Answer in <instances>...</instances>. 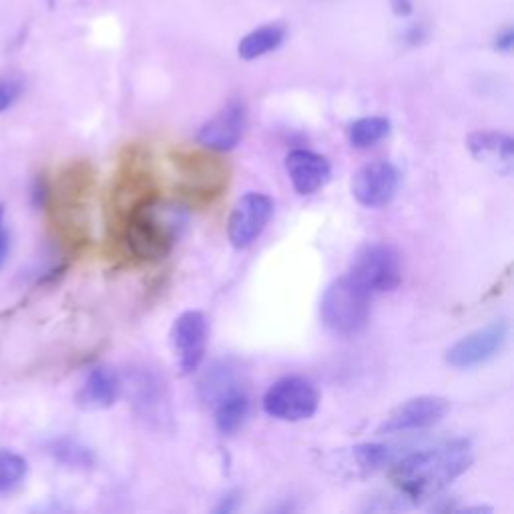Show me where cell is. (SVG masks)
I'll list each match as a JSON object with an SVG mask.
<instances>
[{"label":"cell","mask_w":514,"mask_h":514,"mask_svg":"<svg viewBox=\"0 0 514 514\" xmlns=\"http://www.w3.org/2000/svg\"><path fill=\"white\" fill-rule=\"evenodd\" d=\"M133 404L135 410L147 418V420H161L163 416V406H165V396H163V386L147 372L139 374L133 380Z\"/></svg>","instance_id":"ac0fdd59"},{"label":"cell","mask_w":514,"mask_h":514,"mask_svg":"<svg viewBox=\"0 0 514 514\" xmlns=\"http://www.w3.org/2000/svg\"><path fill=\"white\" fill-rule=\"evenodd\" d=\"M286 41H288V27L284 23H268L253 29L239 41L237 55L243 61H255L270 53H276L278 49L284 47Z\"/></svg>","instance_id":"9a60e30c"},{"label":"cell","mask_w":514,"mask_h":514,"mask_svg":"<svg viewBox=\"0 0 514 514\" xmlns=\"http://www.w3.org/2000/svg\"><path fill=\"white\" fill-rule=\"evenodd\" d=\"M121 390L123 382L119 374L109 366H97L85 378L77 394V404L83 410H107L119 400Z\"/></svg>","instance_id":"5bb4252c"},{"label":"cell","mask_w":514,"mask_h":514,"mask_svg":"<svg viewBox=\"0 0 514 514\" xmlns=\"http://www.w3.org/2000/svg\"><path fill=\"white\" fill-rule=\"evenodd\" d=\"M472 157L498 175H510L514 167V141L502 131H474L466 139Z\"/></svg>","instance_id":"7c38bea8"},{"label":"cell","mask_w":514,"mask_h":514,"mask_svg":"<svg viewBox=\"0 0 514 514\" xmlns=\"http://www.w3.org/2000/svg\"><path fill=\"white\" fill-rule=\"evenodd\" d=\"M262 404L266 414L272 418L284 422H302L318 412L320 392L310 380L288 376L270 386Z\"/></svg>","instance_id":"5b68a950"},{"label":"cell","mask_w":514,"mask_h":514,"mask_svg":"<svg viewBox=\"0 0 514 514\" xmlns=\"http://www.w3.org/2000/svg\"><path fill=\"white\" fill-rule=\"evenodd\" d=\"M47 201H49V185L43 177H37L31 185V203L37 209H41V207L47 205Z\"/></svg>","instance_id":"484cf974"},{"label":"cell","mask_w":514,"mask_h":514,"mask_svg":"<svg viewBox=\"0 0 514 514\" xmlns=\"http://www.w3.org/2000/svg\"><path fill=\"white\" fill-rule=\"evenodd\" d=\"M237 386H243L237 368H233L229 362H219L199 382V398L207 406H213L221 396H225Z\"/></svg>","instance_id":"e0dca14e"},{"label":"cell","mask_w":514,"mask_h":514,"mask_svg":"<svg viewBox=\"0 0 514 514\" xmlns=\"http://www.w3.org/2000/svg\"><path fill=\"white\" fill-rule=\"evenodd\" d=\"M472 462V444L470 440L460 438L404 456L392 466L390 480L400 496L420 502L450 486L472 466Z\"/></svg>","instance_id":"6da1fadb"},{"label":"cell","mask_w":514,"mask_h":514,"mask_svg":"<svg viewBox=\"0 0 514 514\" xmlns=\"http://www.w3.org/2000/svg\"><path fill=\"white\" fill-rule=\"evenodd\" d=\"M27 460L7 448H0V492L17 488L27 476Z\"/></svg>","instance_id":"7402d4cb"},{"label":"cell","mask_w":514,"mask_h":514,"mask_svg":"<svg viewBox=\"0 0 514 514\" xmlns=\"http://www.w3.org/2000/svg\"><path fill=\"white\" fill-rule=\"evenodd\" d=\"M237 506H239V494H237V492H229V494L223 496L221 502L215 506V512H217V514H227V512H233Z\"/></svg>","instance_id":"f1b7e54d"},{"label":"cell","mask_w":514,"mask_h":514,"mask_svg":"<svg viewBox=\"0 0 514 514\" xmlns=\"http://www.w3.org/2000/svg\"><path fill=\"white\" fill-rule=\"evenodd\" d=\"M348 276L370 296L392 292L402 284L400 253L390 243H368L354 255Z\"/></svg>","instance_id":"277c9868"},{"label":"cell","mask_w":514,"mask_h":514,"mask_svg":"<svg viewBox=\"0 0 514 514\" xmlns=\"http://www.w3.org/2000/svg\"><path fill=\"white\" fill-rule=\"evenodd\" d=\"M494 47H496V51H500V53H510L512 47H514V31H512L510 27H506L504 31H500L498 37H496Z\"/></svg>","instance_id":"4316f807"},{"label":"cell","mask_w":514,"mask_h":514,"mask_svg":"<svg viewBox=\"0 0 514 514\" xmlns=\"http://www.w3.org/2000/svg\"><path fill=\"white\" fill-rule=\"evenodd\" d=\"M274 215V201L264 193H247L231 209L227 235L235 249H245L257 241Z\"/></svg>","instance_id":"52a82bcc"},{"label":"cell","mask_w":514,"mask_h":514,"mask_svg":"<svg viewBox=\"0 0 514 514\" xmlns=\"http://www.w3.org/2000/svg\"><path fill=\"white\" fill-rule=\"evenodd\" d=\"M247 129V109L241 99H231L197 133V143L211 151H231L239 145Z\"/></svg>","instance_id":"8fae6325"},{"label":"cell","mask_w":514,"mask_h":514,"mask_svg":"<svg viewBox=\"0 0 514 514\" xmlns=\"http://www.w3.org/2000/svg\"><path fill=\"white\" fill-rule=\"evenodd\" d=\"M183 177L191 191L195 189L217 191L223 185V181H227L221 167L217 165V159H207V157L187 159V163H183Z\"/></svg>","instance_id":"d6986e66"},{"label":"cell","mask_w":514,"mask_h":514,"mask_svg":"<svg viewBox=\"0 0 514 514\" xmlns=\"http://www.w3.org/2000/svg\"><path fill=\"white\" fill-rule=\"evenodd\" d=\"M352 458L356 462V468L364 474H372L392 460V450L386 444H358L352 448Z\"/></svg>","instance_id":"44dd1931"},{"label":"cell","mask_w":514,"mask_h":514,"mask_svg":"<svg viewBox=\"0 0 514 514\" xmlns=\"http://www.w3.org/2000/svg\"><path fill=\"white\" fill-rule=\"evenodd\" d=\"M11 249V235L7 231V221H5V207L0 205V270H3L7 257Z\"/></svg>","instance_id":"d4e9b609"},{"label":"cell","mask_w":514,"mask_h":514,"mask_svg":"<svg viewBox=\"0 0 514 514\" xmlns=\"http://www.w3.org/2000/svg\"><path fill=\"white\" fill-rule=\"evenodd\" d=\"M249 394L243 386L233 388L225 396H221L211 408L215 414V426L221 434H233L237 432L247 416H249Z\"/></svg>","instance_id":"2e32d148"},{"label":"cell","mask_w":514,"mask_h":514,"mask_svg":"<svg viewBox=\"0 0 514 514\" xmlns=\"http://www.w3.org/2000/svg\"><path fill=\"white\" fill-rule=\"evenodd\" d=\"M179 227V211L163 207L155 197H149L127 211L123 235L133 257L143 262H157L171 251Z\"/></svg>","instance_id":"7a4b0ae2"},{"label":"cell","mask_w":514,"mask_h":514,"mask_svg":"<svg viewBox=\"0 0 514 514\" xmlns=\"http://www.w3.org/2000/svg\"><path fill=\"white\" fill-rule=\"evenodd\" d=\"M23 83L19 79L0 77V113L9 111L21 97Z\"/></svg>","instance_id":"cb8c5ba5"},{"label":"cell","mask_w":514,"mask_h":514,"mask_svg":"<svg viewBox=\"0 0 514 514\" xmlns=\"http://www.w3.org/2000/svg\"><path fill=\"white\" fill-rule=\"evenodd\" d=\"M424 37H426V31H424L422 25H412L406 33V39L412 41V43H420Z\"/></svg>","instance_id":"f546056e"},{"label":"cell","mask_w":514,"mask_h":514,"mask_svg":"<svg viewBox=\"0 0 514 514\" xmlns=\"http://www.w3.org/2000/svg\"><path fill=\"white\" fill-rule=\"evenodd\" d=\"M390 11L400 17V19H406L414 13V5L412 0H390Z\"/></svg>","instance_id":"83f0119b"},{"label":"cell","mask_w":514,"mask_h":514,"mask_svg":"<svg viewBox=\"0 0 514 514\" xmlns=\"http://www.w3.org/2000/svg\"><path fill=\"white\" fill-rule=\"evenodd\" d=\"M51 454L67 464V466H73V468H91L95 464V456L89 448L81 446L79 442L75 440H69V438H61V440H55L51 444Z\"/></svg>","instance_id":"603a6c76"},{"label":"cell","mask_w":514,"mask_h":514,"mask_svg":"<svg viewBox=\"0 0 514 514\" xmlns=\"http://www.w3.org/2000/svg\"><path fill=\"white\" fill-rule=\"evenodd\" d=\"M390 133V121L386 117H364L348 127L350 145L356 149H368L380 143Z\"/></svg>","instance_id":"ffe728a7"},{"label":"cell","mask_w":514,"mask_h":514,"mask_svg":"<svg viewBox=\"0 0 514 514\" xmlns=\"http://www.w3.org/2000/svg\"><path fill=\"white\" fill-rule=\"evenodd\" d=\"M506 340H508V324L504 320H496L458 340L446 352V362L458 370H470V368L482 366L500 354Z\"/></svg>","instance_id":"8992f818"},{"label":"cell","mask_w":514,"mask_h":514,"mask_svg":"<svg viewBox=\"0 0 514 514\" xmlns=\"http://www.w3.org/2000/svg\"><path fill=\"white\" fill-rule=\"evenodd\" d=\"M460 512H490V508L488 506H476V508H464Z\"/></svg>","instance_id":"4dcf8cb0"},{"label":"cell","mask_w":514,"mask_h":514,"mask_svg":"<svg viewBox=\"0 0 514 514\" xmlns=\"http://www.w3.org/2000/svg\"><path fill=\"white\" fill-rule=\"evenodd\" d=\"M372 296L350 276L336 280L324 294L320 314L324 326L336 336H356L370 320Z\"/></svg>","instance_id":"3957f363"},{"label":"cell","mask_w":514,"mask_h":514,"mask_svg":"<svg viewBox=\"0 0 514 514\" xmlns=\"http://www.w3.org/2000/svg\"><path fill=\"white\" fill-rule=\"evenodd\" d=\"M450 410V402L442 396L410 398L394 408L378 426V434H396L424 430L436 426Z\"/></svg>","instance_id":"9c48e42d"},{"label":"cell","mask_w":514,"mask_h":514,"mask_svg":"<svg viewBox=\"0 0 514 514\" xmlns=\"http://www.w3.org/2000/svg\"><path fill=\"white\" fill-rule=\"evenodd\" d=\"M286 171L300 195H314L324 189L332 177V165L324 155L296 149L286 157Z\"/></svg>","instance_id":"4fadbf2b"},{"label":"cell","mask_w":514,"mask_h":514,"mask_svg":"<svg viewBox=\"0 0 514 514\" xmlns=\"http://www.w3.org/2000/svg\"><path fill=\"white\" fill-rule=\"evenodd\" d=\"M171 346L183 376L193 374L207 350V318L203 312L191 310L181 314L171 328Z\"/></svg>","instance_id":"ba28073f"},{"label":"cell","mask_w":514,"mask_h":514,"mask_svg":"<svg viewBox=\"0 0 514 514\" xmlns=\"http://www.w3.org/2000/svg\"><path fill=\"white\" fill-rule=\"evenodd\" d=\"M400 173L388 161H374L360 167L352 179L356 201L368 209L386 207L398 191Z\"/></svg>","instance_id":"30bf717a"}]
</instances>
